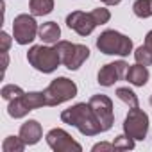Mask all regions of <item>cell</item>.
<instances>
[{"mask_svg": "<svg viewBox=\"0 0 152 152\" xmlns=\"http://www.w3.org/2000/svg\"><path fill=\"white\" fill-rule=\"evenodd\" d=\"M116 97H118L124 104H127L129 107H138V106H140V100H138L136 93H134L132 90H129V88H118V90H116Z\"/></svg>", "mask_w": 152, "mask_h": 152, "instance_id": "ffe728a7", "label": "cell"}, {"mask_svg": "<svg viewBox=\"0 0 152 152\" xmlns=\"http://www.w3.org/2000/svg\"><path fill=\"white\" fill-rule=\"evenodd\" d=\"M29 9L32 16L50 15L54 9V0H29Z\"/></svg>", "mask_w": 152, "mask_h": 152, "instance_id": "2e32d148", "label": "cell"}, {"mask_svg": "<svg viewBox=\"0 0 152 152\" xmlns=\"http://www.w3.org/2000/svg\"><path fill=\"white\" fill-rule=\"evenodd\" d=\"M66 25L68 29L75 31L79 36H90L93 29L97 27L91 13H83V11H73L66 16Z\"/></svg>", "mask_w": 152, "mask_h": 152, "instance_id": "30bf717a", "label": "cell"}, {"mask_svg": "<svg viewBox=\"0 0 152 152\" xmlns=\"http://www.w3.org/2000/svg\"><path fill=\"white\" fill-rule=\"evenodd\" d=\"M97 48L106 56L125 57L132 52V39L118 31H104L97 38Z\"/></svg>", "mask_w": 152, "mask_h": 152, "instance_id": "3957f363", "label": "cell"}, {"mask_svg": "<svg viewBox=\"0 0 152 152\" xmlns=\"http://www.w3.org/2000/svg\"><path fill=\"white\" fill-rule=\"evenodd\" d=\"M132 11L138 18H150L152 16V0H136L132 4Z\"/></svg>", "mask_w": 152, "mask_h": 152, "instance_id": "d6986e66", "label": "cell"}, {"mask_svg": "<svg viewBox=\"0 0 152 152\" xmlns=\"http://www.w3.org/2000/svg\"><path fill=\"white\" fill-rule=\"evenodd\" d=\"M100 2H104L106 6H118L122 0H100Z\"/></svg>", "mask_w": 152, "mask_h": 152, "instance_id": "83f0119b", "label": "cell"}, {"mask_svg": "<svg viewBox=\"0 0 152 152\" xmlns=\"http://www.w3.org/2000/svg\"><path fill=\"white\" fill-rule=\"evenodd\" d=\"M61 120L72 127H75L81 134L84 136H97L102 132L100 122L93 111V107L90 106V102H79L68 109H64L61 113Z\"/></svg>", "mask_w": 152, "mask_h": 152, "instance_id": "6da1fadb", "label": "cell"}, {"mask_svg": "<svg viewBox=\"0 0 152 152\" xmlns=\"http://www.w3.org/2000/svg\"><path fill=\"white\" fill-rule=\"evenodd\" d=\"M0 39H2V52H7L9 47H11V36L6 31H2L0 32Z\"/></svg>", "mask_w": 152, "mask_h": 152, "instance_id": "d4e9b609", "label": "cell"}, {"mask_svg": "<svg viewBox=\"0 0 152 152\" xmlns=\"http://www.w3.org/2000/svg\"><path fill=\"white\" fill-rule=\"evenodd\" d=\"M148 77H150V73H148L147 66H145V64H140V63L129 66V68H127V73H125V79H127L132 86H138V88L145 86V84L148 83Z\"/></svg>", "mask_w": 152, "mask_h": 152, "instance_id": "7c38bea8", "label": "cell"}, {"mask_svg": "<svg viewBox=\"0 0 152 152\" xmlns=\"http://www.w3.org/2000/svg\"><path fill=\"white\" fill-rule=\"evenodd\" d=\"M93 152H99V150H116L115 148V145L113 143H97V145H93V148H91Z\"/></svg>", "mask_w": 152, "mask_h": 152, "instance_id": "484cf974", "label": "cell"}, {"mask_svg": "<svg viewBox=\"0 0 152 152\" xmlns=\"http://www.w3.org/2000/svg\"><path fill=\"white\" fill-rule=\"evenodd\" d=\"M25 91L20 88V86H16V84H6L2 90H0V95H2V99L4 100H13V99H16V97H20V95H23Z\"/></svg>", "mask_w": 152, "mask_h": 152, "instance_id": "7402d4cb", "label": "cell"}, {"mask_svg": "<svg viewBox=\"0 0 152 152\" xmlns=\"http://www.w3.org/2000/svg\"><path fill=\"white\" fill-rule=\"evenodd\" d=\"M143 45L152 52V31H148V32H147V36H145V43H143Z\"/></svg>", "mask_w": 152, "mask_h": 152, "instance_id": "4316f807", "label": "cell"}, {"mask_svg": "<svg viewBox=\"0 0 152 152\" xmlns=\"http://www.w3.org/2000/svg\"><path fill=\"white\" fill-rule=\"evenodd\" d=\"M7 113H9V116H11V118H23V116H27V115L31 113L29 106H27V104H25V100H23V95H20V97H16V99L9 100Z\"/></svg>", "mask_w": 152, "mask_h": 152, "instance_id": "9a60e30c", "label": "cell"}, {"mask_svg": "<svg viewBox=\"0 0 152 152\" xmlns=\"http://www.w3.org/2000/svg\"><path fill=\"white\" fill-rule=\"evenodd\" d=\"M134 59H136V63H140V64L150 66V64H152V52H150L145 45H141V47H138V48L134 50Z\"/></svg>", "mask_w": 152, "mask_h": 152, "instance_id": "44dd1931", "label": "cell"}, {"mask_svg": "<svg viewBox=\"0 0 152 152\" xmlns=\"http://www.w3.org/2000/svg\"><path fill=\"white\" fill-rule=\"evenodd\" d=\"M88 57H90V48L86 45H75V48H73L72 56L68 57V61L64 63V66L68 70H79Z\"/></svg>", "mask_w": 152, "mask_h": 152, "instance_id": "4fadbf2b", "label": "cell"}, {"mask_svg": "<svg viewBox=\"0 0 152 152\" xmlns=\"http://www.w3.org/2000/svg\"><path fill=\"white\" fill-rule=\"evenodd\" d=\"M47 143L56 152H81V143L75 141L64 129H52L47 132Z\"/></svg>", "mask_w": 152, "mask_h": 152, "instance_id": "ba28073f", "label": "cell"}, {"mask_svg": "<svg viewBox=\"0 0 152 152\" xmlns=\"http://www.w3.org/2000/svg\"><path fill=\"white\" fill-rule=\"evenodd\" d=\"M27 61L32 68H36L41 73H52L61 64V57H59L56 47H48V45L31 47L27 52Z\"/></svg>", "mask_w": 152, "mask_h": 152, "instance_id": "7a4b0ae2", "label": "cell"}, {"mask_svg": "<svg viewBox=\"0 0 152 152\" xmlns=\"http://www.w3.org/2000/svg\"><path fill=\"white\" fill-rule=\"evenodd\" d=\"M91 16H93V20H95L97 25H104V23H107V22L111 20V13H109V9H106V7H97V9H93V11H91Z\"/></svg>", "mask_w": 152, "mask_h": 152, "instance_id": "cb8c5ba5", "label": "cell"}, {"mask_svg": "<svg viewBox=\"0 0 152 152\" xmlns=\"http://www.w3.org/2000/svg\"><path fill=\"white\" fill-rule=\"evenodd\" d=\"M39 27L32 15H18L13 22V36L18 45H29L36 39Z\"/></svg>", "mask_w": 152, "mask_h": 152, "instance_id": "8992f818", "label": "cell"}, {"mask_svg": "<svg viewBox=\"0 0 152 152\" xmlns=\"http://www.w3.org/2000/svg\"><path fill=\"white\" fill-rule=\"evenodd\" d=\"M39 39L47 45H52V43H57L59 38H61V29L56 22H47L39 27V32H38Z\"/></svg>", "mask_w": 152, "mask_h": 152, "instance_id": "5bb4252c", "label": "cell"}, {"mask_svg": "<svg viewBox=\"0 0 152 152\" xmlns=\"http://www.w3.org/2000/svg\"><path fill=\"white\" fill-rule=\"evenodd\" d=\"M134 141H136V140L129 138V136L124 132V134H120V136L115 138L113 145H115L116 150H132V148H134Z\"/></svg>", "mask_w": 152, "mask_h": 152, "instance_id": "603a6c76", "label": "cell"}, {"mask_svg": "<svg viewBox=\"0 0 152 152\" xmlns=\"http://www.w3.org/2000/svg\"><path fill=\"white\" fill-rule=\"evenodd\" d=\"M148 115L145 111H141L140 107H131V111L127 113L125 120H124V132L140 141V140H145L147 138V132H148Z\"/></svg>", "mask_w": 152, "mask_h": 152, "instance_id": "5b68a950", "label": "cell"}, {"mask_svg": "<svg viewBox=\"0 0 152 152\" xmlns=\"http://www.w3.org/2000/svg\"><path fill=\"white\" fill-rule=\"evenodd\" d=\"M23 100H25V104L29 106V109H31V111H34V109H39V107L47 106L45 91H29V93H23Z\"/></svg>", "mask_w": 152, "mask_h": 152, "instance_id": "e0dca14e", "label": "cell"}, {"mask_svg": "<svg viewBox=\"0 0 152 152\" xmlns=\"http://www.w3.org/2000/svg\"><path fill=\"white\" fill-rule=\"evenodd\" d=\"M45 97H47V106H59L77 97V84L68 77H57L45 88Z\"/></svg>", "mask_w": 152, "mask_h": 152, "instance_id": "277c9868", "label": "cell"}, {"mask_svg": "<svg viewBox=\"0 0 152 152\" xmlns=\"http://www.w3.org/2000/svg\"><path fill=\"white\" fill-rule=\"evenodd\" d=\"M127 68L129 64L125 61H115V63H107L104 64L100 70H99V75H97V83L104 88H109L113 86L115 83L122 81L127 73Z\"/></svg>", "mask_w": 152, "mask_h": 152, "instance_id": "9c48e42d", "label": "cell"}, {"mask_svg": "<svg viewBox=\"0 0 152 152\" xmlns=\"http://www.w3.org/2000/svg\"><path fill=\"white\" fill-rule=\"evenodd\" d=\"M43 136L41 124L38 120H27L20 127V138L25 141V145H36Z\"/></svg>", "mask_w": 152, "mask_h": 152, "instance_id": "8fae6325", "label": "cell"}, {"mask_svg": "<svg viewBox=\"0 0 152 152\" xmlns=\"http://www.w3.org/2000/svg\"><path fill=\"white\" fill-rule=\"evenodd\" d=\"M90 106L93 107L99 122H100V127H102V132L109 131L113 127V122H115V115H113V102L107 95H93L90 100Z\"/></svg>", "mask_w": 152, "mask_h": 152, "instance_id": "52a82bcc", "label": "cell"}, {"mask_svg": "<svg viewBox=\"0 0 152 152\" xmlns=\"http://www.w3.org/2000/svg\"><path fill=\"white\" fill-rule=\"evenodd\" d=\"M25 148V141L18 136H7L2 143V150L4 152H23Z\"/></svg>", "mask_w": 152, "mask_h": 152, "instance_id": "ac0fdd59", "label": "cell"}, {"mask_svg": "<svg viewBox=\"0 0 152 152\" xmlns=\"http://www.w3.org/2000/svg\"><path fill=\"white\" fill-rule=\"evenodd\" d=\"M148 100H150V104H152V95H150V99H148Z\"/></svg>", "mask_w": 152, "mask_h": 152, "instance_id": "f1b7e54d", "label": "cell"}]
</instances>
